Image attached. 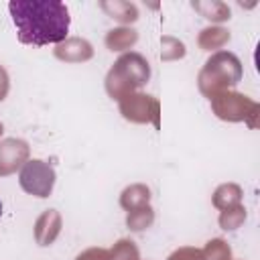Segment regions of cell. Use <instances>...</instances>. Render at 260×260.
I'll return each instance as SVG.
<instances>
[{
  "instance_id": "obj_1",
  "label": "cell",
  "mask_w": 260,
  "mask_h": 260,
  "mask_svg": "<svg viewBox=\"0 0 260 260\" xmlns=\"http://www.w3.org/2000/svg\"><path fill=\"white\" fill-rule=\"evenodd\" d=\"M8 10L24 45L45 47L67 39L71 16L59 0H12Z\"/></svg>"
},
{
  "instance_id": "obj_2",
  "label": "cell",
  "mask_w": 260,
  "mask_h": 260,
  "mask_svg": "<svg viewBox=\"0 0 260 260\" xmlns=\"http://www.w3.org/2000/svg\"><path fill=\"white\" fill-rule=\"evenodd\" d=\"M55 173L43 160H28L20 171V187L37 197H47L53 189Z\"/></svg>"
},
{
  "instance_id": "obj_3",
  "label": "cell",
  "mask_w": 260,
  "mask_h": 260,
  "mask_svg": "<svg viewBox=\"0 0 260 260\" xmlns=\"http://www.w3.org/2000/svg\"><path fill=\"white\" fill-rule=\"evenodd\" d=\"M18 154H26V144L22 140H4L0 144V173L6 175L14 169V160L18 158Z\"/></svg>"
},
{
  "instance_id": "obj_4",
  "label": "cell",
  "mask_w": 260,
  "mask_h": 260,
  "mask_svg": "<svg viewBox=\"0 0 260 260\" xmlns=\"http://www.w3.org/2000/svg\"><path fill=\"white\" fill-rule=\"evenodd\" d=\"M0 215H2V201H0Z\"/></svg>"
}]
</instances>
